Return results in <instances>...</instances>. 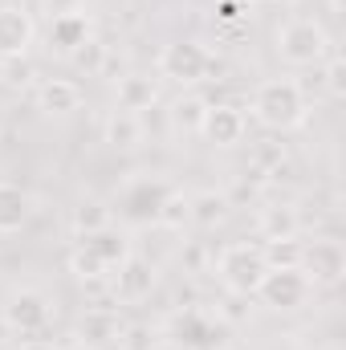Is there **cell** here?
<instances>
[{
  "instance_id": "obj_24",
  "label": "cell",
  "mask_w": 346,
  "mask_h": 350,
  "mask_svg": "<svg viewBox=\"0 0 346 350\" xmlns=\"http://www.w3.org/2000/svg\"><path fill=\"white\" fill-rule=\"evenodd\" d=\"M155 224H163V228H183L187 224V191H168V200L159 204V216H155Z\"/></svg>"
},
{
  "instance_id": "obj_6",
  "label": "cell",
  "mask_w": 346,
  "mask_h": 350,
  "mask_svg": "<svg viewBox=\"0 0 346 350\" xmlns=\"http://www.w3.org/2000/svg\"><path fill=\"white\" fill-rule=\"evenodd\" d=\"M310 293H314V285L306 281V273H302L297 265L269 269V273H265V281L257 285L261 306H265V310H273V314H293V310H302V306L310 301Z\"/></svg>"
},
{
  "instance_id": "obj_15",
  "label": "cell",
  "mask_w": 346,
  "mask_h": 350,
  "mask_svg": "<svg viewBox=\"0 0 346 350\" xmlns=\"http://www.w3.org/2000/svg\"><path fill=\"white\" fill-rule=\"evenodd\" d=\"M155 102H159V82L151 74H127V78H118V86H114V110L143 114Z\"/></svg>"
},
{
  "instance_id": "obj_19",
  "label": "cell",
  "mask_w": 346,
  "mask_h": 350,
  "mask_svg": "<svg viewBox=\"0 0 346 350\" xmlns=\"http://www.w3.org/2000/svg\"><path fill=\"white\" fill-rule=\"evenodd\" d=\"M261 232H265V241H293V237L302 232V216H297V208H289V204L261 208Z\"/></svg>"
},
{
  "instance_id": "obj_10",
  "label": "cell",
  "mask_w": 346,
  "mask_h": 350,
  "mask_svg": "<svg viewBox=\"0 0 346 350\" xmlns=\"http://www.w3.org/2000/svg\"><path fill=\"white\" fill-rule=\"evenodd\" d=\"M245 131H249V122H245L241 106H228V102L208 106V114H204V122H200V139L212 143V147H220V151L237 147V143L245 139Z\"/></svg>"
},
{
  "instance_id": "obj_9",
  "label": "cell",
  "mask_w": 346,
  "mask_h": 350,
  "mask_svg": "<svg viewBox=\"0 0 346 350\" xmlns=\"http://www.w3.org/2000/svg\"><path fill=\"white\" fill-rule=\"evenodd\" d=\"M151 289H155V265L135 257V253L110 273V293L122 306H139L143 297H151Z\"/></svg>"
},
{
  "instance_id": "obj_27",
  "label": "cell",
  "mask_w": 346,
  "mask_h": 350,
  "mask_svg": "<svg viewBox=\"0 0 346 350\" xmlns=\"http://www.w3.org/2000/svg\"><path fill=\"white\" fill-rule=\"evenodd\" d=\"M49 4V16H62V12H82L86 4L82 0H45Z\"/></svg>"
},
{
  "instance_id": "obj_2",
  "label": "cell",
  "mask_w": 346,
  "mask_h": 350,
  "mask_svg": "<svg viewBox=\"0 0 346 350\" xmlns=\"http://www.w3.org/2000/svg\"><path fill=\"white\" fill-rule=\"evenodd\" d=\"M269 273L265 249L249 245V241H232L216 253V277L232 297H257V285Z\"/></svg>"
},
{
  "instance_id": "obj_29",
  "label": "cell",
  "mask_w": 346,
  "mask_h": 350,
  "mask_svg": "<svg viewBox=\"0 0 346 350\" xmlns=\"http://www.w3.org/2000/svg\"><path fill=\"white\" fill-rule=\"evenodd\" d=\"M25 350H49V347H41V338H29V342H25Z\"/></svg>"
},
{
  "instance_id": "obj_28",
  "label": "cell",
  "mask_w": 346,
  "mask_h": 350,
  "mask_svg": "<svg viewBox=\"0 0 346 350\" xmlns=\"http://www.w3.org/2000/svg\"><path fill=\"white\" fill-rule=\"evenodd\" d=\"M220 16H224V21H237V16H241V4H237V0H220Z\"/></svg>"
},
{
  "instance_id": "obj_12",
  "label": "cell",
  "mask_w": 346,
  "mask_h": 350,
  "mask_svg": "<svg viewBox=\"0 0 346 350\" xmlns=\"http://www.w3.org/2000/svg\"><path fill=\"white\" fill-rule=\"evenodd\" d=\"M33 102H37V110H41V114L66 118V114L82 110L86 94H82V86H78L74 78H41L37 90H33Z\"/></svg>"
},
{
  "instance_id": "obj_31",
  "label": "cell",
  "mask_w": 346,
  "mask_h": 350,
  "mask_svg": "<svg viewBox=\"0 0 346 350\" xmlns=\"http://www.w3.org/2000/svg\"><path fill=\"white\" fill-rule=\"evenodd\" d=\"M245 4H257V8H265V4H277V0H245Z\"/></svg>"
},
{
  "instance_id": "obj_4",
  "label": "cell",
  "mask_w": 346,
  "mask_h": 350,
  "mask_svg": "<svg viewBox=\"0 0 346 350\" xmlns=\"http://www.w3.org/2000/svg\"><path fill=\"white\" fill-rule=\"evenodd\" d=\"M0 318H4V326H8V334H21V338L29 342V338H41V334L49 330V322H53V301H49V293L25 285V289H12V293H8Z\"/></svg>"
},
{
  "instance_id": "obj_22",
  "label": "cell",
  "mask_w": 346,
  "mask_h": 350,
  "mask_svg": "<svg viewBox=\"0 0 346 350\" xmlns=\"http://www.w3.org/2000/svg\"><path fill=\"white\" fill-rule=\"evenodd\" d=\"M118 318L110 314V310H90L86 318H82V326H78V334H82V342L90 347H98V342H118Z\"/></svg>"
},
{
  "instance_id": "obj_7",
  "label": "cell",
  "mask_w": 346,
  "mask_h": 350,
  "mask_svg": "<svg viewBox=\"0 0 346 350\" xmlns=\"http://www.w3.org/2000/svg\"><path fill=\"white\" fill-rule=\"evenodd\" d=\"M159 74L179 86H196L212 74V53L200 41H168L159 49Z\"/></svg>"
},
{
  "instance_id": "obj_25",
  "label": "cell",
  "mask_w": 346,
  "mask_h": 350,
  "mask_svg": "<svg viewBox=\"0 0 346 350\" xmlns=\"http://www.w3.org/2000/svg\"><path fill=\"white\" fill-rule=\"evenodd\" d=\"M118 350H155V330L151 326H127V330H118Z\"/></svg>"
},
{
  "instance_id": "obj_20",
  "label": "cell",
  "mask_w": 346,
  "mask_h": 350,
  "mask_svg": "<svg viewBox=\"0 0 346 350\" xmlns=\"http://www.w3.org/2000/svg\"><path fill=\"white\" fill-rule=\"evenodd\" d=\"M106 224H114V216H110V208H106L102 200H94V196H82V200L70 208V228H74L78 237H90V232H98V228H106Z\"/></svg>"
},
{
  "instance_id": "obj_3",
  "label": "cell",
  "mask_w": 346,
  "mask_h": 350,
  "mask_svg": "<svg viewBox=\"0 0 346 350\" xmlns=\"http://www.w3.org/2000/svg\"><path fill=\"white\" fill-rule=\"evenodd\" d=\"M334 53V41L330 33L310 21V16H297V21H285L277 29V57L285 66H322L326 57Z\"/></svg>"
},
{
  "instance_id": "obj_32",
  "label": "cell",
  "mask_w": 346,
  "mask_h": 350,
  "mask_svg": "<svg viewBox=\"0 0 346 350\" xmlns=\"http://www.w3.org/2000/svg\"><path fill=\"white\" fill-rule=\"evenodd\" d=\"M4 334H8V326H4V318H0V342H4Z\"/></svg>"
},
{
  "instance_id": "obj_1",
  "label": "cell",
  "mask_w": 346,
  "mask_h": 350,
  "mask_svg": "<svg viewBox=\"0 0 346 350\" xmlns=\"http://www.w3.org/2000/svg\"><path fill=\"white\" fill-rule=\"evenodd\" d=\"M253 118L265 131H297L310 118V102L293 78H269L253 90Z\"/></svg>"
},
{
  "instance_id": "obj_13",
  "label": "cell",
  "mask_w": 346,
  "mask_h": 350,
  "mask_svg": "<svg viewBox=\"0 0 346 350\" xmlns=\"http://www.w3.org/2000/svg\"><path fill=\"white\" fill-rule=\"evenodd\" d=\"M168 191H172V183H163V179H139V183H131L127 196H122V216L127 220H155L159 204L168 200Z\"/></svg>"
},
{
  "instance_id": "obj_16",
  "label": "cell",
  "mask_w": 346,
  "mask_h": 350,
  "mask_svg": "<svg viewBox=\"0 0 346 350\" xmlns=\"http://www.w3.org/2000/svg\"><path fill=\"white\" fill-rule=\"evenodd\" d=\"M78 245L90 249L98 261L106 265V273H114L118 265L131 257V241H127V232H118L114 224H106V228H98V232H90V237H78Z\"/></svg>"
},
{
  "instance_id": "obj_11",
  "label": "cell",
  "mask_w": 346,
  "mask_h": 350,
  "mask_svg": "<svg viewBox=\"0 0 346 350\" xmlns=\"http://www.w3.org/2000/svg\"><path fill=\"white\" fill-rule=\"evenodd\" d=\"M90 33H94V21L90 12H62V16H49V49L62 53V57H74L90 45Z\"/></svg>"
},
{
  "instance_id": "obj_5",
  "label": "cell",
  "mask_w": 346,
  "mask_h": 350,
  "mask_svg": "<svg viewBox=\"0 0 346 350\" xmlns=\"http://www.w3.org/2000/svg\"><path fill=\"white\" fill-rule=\"evenodd\" d=\"M297 269L306 273V281H310L314 289H338L343 277H346L343 241H334V237H314V241H306L302 253H297Z\"/></svg>"
},
{
  "instance_id": "obj_14",
  "label": "cell",
  "mask_w": 346,
  "mask_h": 350,
  "mask_svg": "<svg viewBox=\"0 0 346 350\" xmlns=\"http://www.w3.org/2000/svg\"><path fill=\"white\" fill-rule=\"evenodd\" d=\"M29 220H33V196H29L21 183L0 179V237L21 232Z\"/></svg>"
},
{
  "instance_id": "obj_26",
  "label": "cell",
  "mask_w": 346,
  "mask_h": 350,
  "mask_svg": "<svg viewBox=\"0 0 346 350\" xmlns=\"http://www.w3.org/2000/svg\"><path fill=\"white\" fill-rule=\"evenodd\" d=\"M322 66H326V90H330V98H346V62L338 53H330Z\"/></svg>"
},
{
  "instance_id": "obj_30",
  "label": "cell",
  "mask_w": 346,
  "mask_h": 350,
  "mask_svg": "<svg viewBox=\"0 0 346 350\" xmlns=\"http://www.w3.org/2000/svg\"><path fill=\"white\" fill-rule=\"evenodd\" d=\"M66 350H98V347H90V342H74V347H66Z\"/></svg>"
},
{
  "instance_id": "obj_8",
  "label": "cell",
  "mask_w": 346,
  "mask_h": 350,
  "mask_svg": "<svg viewBox=\"0 0 346 350\" xmlns=\"http://www.w3.org/2000/svg\"><path fill=\"white\" fill-rule=\"evenodd\" d=\"M37 41V21L25 4L16 0H4L0 4V57L12 62V57H25Z\"/></svg>"
},
{
  "instance_id": "obj_17",
  "label": "cell",
  "mask_w": 346,
  "mask_h": 350,
  "mask_svg": "<svg viewBox=\"0 0 346 350\" xmlns=\"http://www.w3.org/2000/svg\"><path fill=\"white\" fill-rule=\"evenodd\" d=\"M228 208H232V200H228L224 191H212V187L187 191V224H196V228H216V224H224V220H228Z\"/></svg>"
},
{
  "instance_id": "obj_18",
  "label": "cell",
  "mask_w": 346,
  "mask_h": 350,
  "mask_svg": "<svg viewBox=\"0 0 346 350\" xmlns=\"http://www.w3.org/2000/svg\"><path fill=\"white\" fill-rule=\"evenodd\" d=\"M102 135H106V143L114 147V151H135V147H143V114H131V110H110V118H106V126H102Z\"/></svg>"
},
{
  "instance_id": "obj_21",
  "label": "cell",
  "mask_w": 346,
  "mask_h": 350,
  "mask_svg": "<svg viewBox=\"0 0 346 350\" xmlns=\"http://www.w3.org/2000/svg\"><path fill=\"white\" fill-rule=\"evenodd\" d=\"M204 114H208V102H204L200 94H179V98L172 102V110H168L172 126L175 131H187V135H200Z\"/></svg>"
},
{
  "instance_id": "obj_23",
  "label": "cell",
  "mask_w": 346,
  "mask_h": 350,
  "mask_svg": "<svg viewBox=\"0 0 346 350\" xmlns=\"http://www.w3.org/2000/svg\"><path fill=\"white\" fill-rule=\"evenodd\" d=\"M70 273H74V277H78L82 285H86V281L94 285V281H106V277H110V273H106V265L98 261V257H94L90 249H82V245H78V249L70 253Z\"/></svg>"
}]
</instances>
